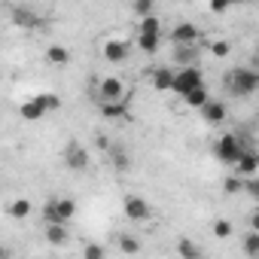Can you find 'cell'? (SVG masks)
<instances>
[{
	"mask_svg": "<svg viewBox=\"0 0 259 259\" xmlns=\"http://www.w3.org/2000/svg\"><path fill=\"white\" fill-rule=\"evenodd\" d=\"M46 241H49L52 247H64V244L70 241L67 226H46Z\"/></svg>",
	"mask_w": 259,
	"mask_h": 259,
	"instance_id": "cell-21",
	"label": "cell"
},
{
	"mask_svg": "<svg viewBox=\"0 0 259 259\" xmlns=\"http://www.w3.org/2000/svg\"><path fill=\"white\" fill-rule=\"evenodd\" d=\"M226 10H229L226 0H217V4H210V13H226Z\"/></svg>",
	"mask_w": 259,
	"mask_h": 259,
	"instance_id": "cell-34",
	"label": "cell"
},
{
	"mask_svg": "<svg viewBox=\"0 0 259 259\" xmlns=\"http://www.w3.org/2000/svg\"><path fill=\"white\" fill-rule=\"evenodd\" d=\"M119 250L128 253V256H138L141 253V241L135 235H119Z\"/></svg>",
	"mask_w": 259,
	"mask_h": 259,
	"instance_id": "cell-25",
	"label": "cell"
},
{
	"mask_svg": "<svg viewBox=\"0 0 259 259\" xmlns=\"http://www.w3.org/2000/svg\"><path fill=\"white\" fill-rule=\"evenodd\" d=\"M204 85V76H201V70L198 67H180V70H174V82H171V92L174 95H189L192 89H201Z\"/></svg>",
	"mask_w": 259,
	"mask_h": 259,
	"instance_id": "cell-4",
	"label": "cell"
},
{
	"mask_svg": "<svg viewBox=\"0 0 259 259\" xmlns=\"http://www.w3.org/2000/svg\"><path fill=\"white\" fill-rule=\"evenodd\" d=\"M82 259H107V250H104L101 244H85Z\"/></svg>",
	"mask_w": 259,
	"mask_h": 259,
	"instance_id": "cell-31",
	"label": "cell"
},
{
	"mask_svg": "<svg viewBox=\"0 0 259 259\" xmlns=\"http://www.w3.org/2000/svg\"><path fill=\"white\" fill-rule=\"evenodd\" d=\"M46 58H49V64H67L70 61V49H64L61 43H52L46 49Z\"/></svg>",
	"mask_w": 259,
	"mask_h": 259,
	"instance_id": "cell-23",
	"label": "cell"
},
{
	"mask_svg": "<svg viewBox=\"0 0 259 259\" xmlns=\"http://www.w3.org/2000/svg\"><path fill=\"white\" fill-rule=\"evenodd\" d=\"M64 168L67 171H73V174H82V171H89V165H92V156H89V150L82 147V144H76V141H70L67 147H64Z\"/></svg>",
	"mask_w": 259,
	"mask_h": 259,
	"instance_id": "cell-6",
	"label": "cell"
},
{
	"mask_svg": "<svg viewBox=\"0 0 259 259\" xmlns=\"http://www.w3.org/2000/svg\"><path fill=\"white\" fill-rule=\"evenodd\" d=\"M210 232H213V238H220V241H226V238H232L235 235V223L232 220H213V226H210Z\"/></svg>",
	"mask_w": 259,
	"mask_h": 259,
	"instance_id": "cell-24",
	"label": "cell"
},
{
	"mask_svg": "<svg viewBox=\"0 0 259 259\" xmlns=\"http://www.w3.org/2000/svg\"><path fill=\"white\" fill-rule=\"evenodd\" d=\"M95 98H98L101 107L104 104H119V101H125V82L119 76H104L95 85Z\"/></svg>",
	"mask_w": 259,
	"mask_h": 259,
	"instance_id": "cell-5",
	"label": "cell"
},
{
	"mask_svg": "<svg viewBox=\"0 0 259 259\" xmlns=\"http://www.w3.org/2000/svg\"><path fill=\"white\" fill-rule=\"evenodd\" d=\"M46 226H67L76 217V201L73 198H49L40 210Z\"/></svg>",
	"mask_w": 259,
	"mask_h": 259,
	"instance_id": "cell-1",
	"label": "cell"
},
{
	"mask_svg": "<svg viewBox=\"0 0 259 259\" xmlns=\"http://www.w3.org/2000/svg\"><path fill=\"white\" fill-rule=\"evenodd\" d=\"M122 104H125V101H119V104H104V107H101V113H104V116H122V113H125V107H122Z\"/></svg>",
	"mask_w": 259,
	"mask_h": 259,
	"instance_id": "cell-33",
	"label": "cell"
},
{
	"mask_svg": "<svg viewBox=\"0 0 259 259\" xmlns=\"http://www.w3.org/2000/svg\"><path fill=\"white\" fill-rule=\"evenodd\" d=\"M241 192H247L250 198H259V180H256V177H250V180H244V186H241Z\"/></svg>",
	"mask_w": 259,
	"mask_h": 259,
	"instance_id": "cell-32",
	"label": "cell"
},
{
	"mask_svg": "<svg viewBox=\"0 0 259 259\" xmlns=\"http://www.w3.org/2000/svg\"><path fill=\"white\" fill-rule=\"evenodd\" d=\"M226 89L235 92L238 98H250V95L259 89V73H256L253 67H235V70H229V76H226Z\"/></svg>",
	"mask_w": 259,
	"mask_h": 259,
	"instance_id": "cell-2",
	"label": "cell"
},
{
	"mask_svg": "<svg viewBox=\"0 0 259 259\" xmlns=\"http://www.w3.org/2000/svg\"><path fill=\"white\" fill-rule=\"evenodd\" d=\"M247 147H241V138L238 135H232V132H226V135H220L217 138V144H213V153H217V159L223 162V165H235V159L244 153Z\"/></svg>",
	"mask_w": 259,
	"mask_h": 259,
	"instance_id": "cell-3",
	"label": "cell"
},
{
	"mask_svg": "<svg viewBox=\"0 0 259 259\" xmlns=\"http://www.w3.org/2000/svg\"><path fill=\"white\" fill-rule=\"evenodd\" d=\"M195 58H198L195 46H174V64H177V70L180 67H195Z\"/></svg>",
	"mask_w": 259,
	"mask_h": 259,
	"instance_id": "cell-14",
	"label": "cell"
},
{
	"mask_svg": "<svg viewBox=\"0 0 259 259\" xmlns=\"http://www.w3.org/2000/svg\"><path fill=\"white\" fill-rule=\"evenodd\" d=\"M34 98H37V101L43 104V110H46V113H49V110H58V107H61V98H58V95H52V92H40V95H34Z\"/></svg>",
	"mask_w": 259,
	"mask_h": 259,
	"instance_id": "cell-28",
	"label": "cell"
},
{
	"mask_svg": "<svg viewBox=\"0 0 259 259\" xmlns=\"http://www.w3.org/2000/svg\"><path fill=\"white\" fill-rule=\"evenodd\" d=\"M122 210H125V217L128 220H135V223H147L150 220V204L141 198V195H125V201H122Z\"/></svg>",
	"mask_w": 259,
	"mask_h": 259,
	"instance_id": "cell-7",
	"label": "cell"
},
{
	"mask_svg": "<svg viewBox=\"0 0 259 259\" xmlns=\"http://www.w3.org/2000/svg\"><path fill=\"white\" fill-rule=\"evenodd\" d=\"M198 28L192 25V22H177L174 28H171V43L174 46H198Z\"/></svg>",
	"mask_w": 259,
	"mask_h": 259,
	"instance_id": "cell-8",
	"label": "cell"
},
{
	"mask_svg": "<svg viewBox=\"0 0 259 259\" xmlns=\"http://www.w3.org/2000/svg\"><path fill=\"white\" fill-rule=\"evenodd\" d=\"M19 116H22L25 122H40V119L46 116V110H43V104H40L37 98H28V101L19 107Z\"/></svg>",
	"mask_w": 259,
	"mask_h": 259,
	"instance_id": "cell-13",
	"label": "cell"
},
{
	"mask_svg": "<svg viewBox=\"0 0 259 259\" xmlns=\"http://www.w3.org/2000/svg\"><path fill=\"white\" fill-rule=\"evenodd\" d=\"M10 16H13V22H16L19 28H25V31H34V28H40V25H43L40 13H34L31 7H13V10H10Z\"/></svg>",
	"mask_w": 259,
	"mask_h": 259,
	"instance_id": "cell-10",
	"label": "cell"
},
{
	"mask_svg": "<svg viewBox=\"0 0 259 259\" xmlns=\"http://www.w3.org/2000/svg\"><path fill=\"white\" fill-rule=\"evenodd\" d=\"M241 186H244V180H241V177H235V174H229V177L223 180V192H226V195H238V192H241Z\"/></svg>",
	"mask_w": 259,
	"mask_h": 259,
	"instance_id": "cell-30",
	"label": "cell"
},
{
	"mask_svg": "<svg viewBox=\"0 0 259 259\" xmlns=\"http://www.w3.org/2000/svg\"><path fill=\"white\" fill-rule=\"evenodd\" d=\"M132 13H135L138 19L156 16V4H153V0H135V4H132Z\"/></svg>",
	"mask_w": 259,
	"mask_h": 259,
	"instance_id": "cell-27",
	"label": "cell"
},
{
	"mask_svg": "<svg viewBox=\"0 0 259 259\" xmlns=\"http://www.w3.org/2000/svg\"><path fill=\"white\" fill-rule=\"evenodd\" d=\"M244 253H247L250 259L259 256V232H256V229H250V232L244 235Z\"/></svg>",
	"mask_w": 259,
	"mask_h": 259,
	"instance_id": "cell-26",
	"label": "cell"
},
{
	"mask_svg": "<svg viewBox=\"0 0 259 259\" xmlns=\"http://www.w3.org/2000/svg\"><path fill=\"white\" fill-rule=\"evenodd\" d=\"M207 101H210V92H207V85H201V89H192L189 95H183V104H186V107H195V110H201Z\"/></svg>",
	"mask_w": 259,
	"mask_h": 259,
	"instance_id": "cell-20",
	"label": "cell"
},
{
	"mask_svg": "<svg viewBox=\"0 0 259 259\" xmlns=\"http://www.w3.org/2000/svg\"><path fill=\"white\" fill-rule=\"evenodd\" d=\"M235 171V177H241V180H250V177H256V171H259V156L253 153V150H244L238 159H235V165H232Z\"/></svg>",
	"mask_w": 259,
	"mask_h": 259,
	"instance_id": "cell-9",
	"label": "cell"
},
{
	"mask_svg": "<svg viewBox=\"0 0 259 259\" xmlns=\"http://www.w3.org/2000/svg\"><path fill=\"white\" fill-rule=\"evenodd\" d=\"M207 49H210V55H213V58H226V55L232 52V43H229V40H210V46H207Z\"/></svg>",
	"mask_w": 259,
	"mask_h": 259,
	"instance_id": "cell-29",
	"label": "cell"
},
{
	"mask_svg": "<svg viewBox=\"0 0 259 259\" xmlns=\"http://www.w3.org/2000/svg\"><path fill=\"white\" fill-rule=\"evenodd\" d=\"M162 43H165V34H162V37H147V34H138V40H135V46H138L141 52H147V55H156V52L162 49Z\"/></svg>",
	"mask_w": 259,
	"mask_h": 259,
	"instance_id": "cell-18",
	"label": "cell"
},
{
	"mask_svg": "<svg viewBox=\"0 0 259 259\" xmlns=\"http://www.w3.org/2000/svg\"><path fill=\"white\" fill-rule=\"evenodd\" d=\"M128 55H132V43H125V40H107L104 43V58L110 64H122Z\"/></svg>",
	"mask_w": 259,
	"mask_h": 259,
	"instance_id": "cell-11",
	"label": "cell"
},
{
	"mask_svg": "<svg viewBox=\"0 0 259 259\" xmlns=\"http://www.w3.org/2000/svg\"><path fill=\"white\" fill-rule=\"evenodd\" d=\"M110 159H113V168L116 171H128V168H132V156H128L125 153V147H119V144H110Z\"/></svg>",
	"mask_w": 259,
	"mask_h": 259,
	"instance_id": "cell-17",
	"label": "cell"
},
{
	"mask_svg": "<svg viewBox=\"0 0 259 259\" xmlns=\"http://www.w3.org/2000/svg\"><path fill=\"white\" fill-rule=\"evenodd\" d=\"M0 259H13V250L7 244H0Z\"/></svg>",
	"mask_w": 259,
	"mask_h": 259,
	"instance_id": "cell-35",
	"label": "cell"
},
{
	"mask_svg": "<svg viewBox=\"0 0 259 259\" xmlns=\"http://www.w3.org/2000/svg\"><path fill=\"white\" fill-rule=\"evenodd\" d=\"M177 256H180V259H204V250H201V244H195L192 238H180V241H177Z\"/></svg>",
	"mask_w": 259,
	"mask_h": 259,
	"instance_id": "cell-15",
	"label": "cell"
},
{
	"mask_svg": "<svg viewBox=\"0 0 259 259\" xmlns=\"http://www.w3.org/2000/svg\"><path fill=\"white\" fill-rule=\"evenodd\" d=\"M198 113H201V119H204V122H210V125H223V122H226V116H229L226 104H223V101H217V98H210Z\"/></svg>",
	"mask_w": 259,
	"mask_h": 259,
	"instance_id": "cell-12",
	"label": "cell"
},
{
	"mask_svg": "<svg viewBox=\"0 0 259 259\" xmlns=\"http://www.w3.org/2000/svg\"><path fill=\"white\" fill-rule=\"evenodd\" d=\"M7 210H10V217H13V220H28V217L34 213V204H31L28 198H16Z\"/></svg>",
	"mask_w": 259,
	"mask_h": 259,
	"instance_id": "cell-22",
	"label": "cell"
},
{
	"mask_svg": "<svg viewBox=\"0 0 259 259\" xmlns=\"http://www.w3.org/2000/svg\"><path fill=\"white\" fill-rule=\"evenodd\" d=\"M138 34H147V37H162V22H159V16L138 19Z\"/></svg>",
	"mask_w": 259,
	"mask_h": 259,
	"instance_id": "cell-19",
	"label": "cell"
},
{
	"mask_svg": "<svg viewBox=\"0 0 259 259\" xmlns=\"http://www.w3.org/2000/svg\"><path fill=\"white\" fill-rule=\"evenodd\" d=\"M153 89L156 92H171V82H174V70L171 67H159V70H153Z\"/></svg>",
	"mask_w": 259,
	"mask_h": 259,
	"instance_id": "cell-16",
	"label": "cell"
}]
</instances>
